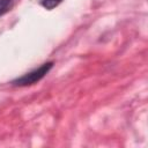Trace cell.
I'll return each instance as SVG.
<instances>
[{"label": "cell", "mask_w": 148, "mask_h": 148, "mask_svg": "<svg viewBox=\"0 0 148 148\" xmlns=\"http://www.w3.org/2000/svg\"><path fill=\"white\" fill-rule=\"evenodd\" d=\"M52 67V62H47V64H44L42 65L39 68L30 72V73H27L24 74L23 76H21L20 79L15 80L14 81V84L16 86H28V84H34L36 82H38L42 77L45 76V74L51 69Z\"/></svg>", "instance_id": "6da1fadb"}, {"label": "cell", "mask_w": 148, "mask_h": 148, "mask_svg": "<svg viewBox=\"0 0 148 148\" xmlns=\"http://www.w3.org/2000/svg\"><path fill=\"white\" fill-rule=\"evenodd\" d=\"M12 6V0H0V16L9 10Z\"/></svg>", "instance_id": "7a4b0ae2"}, {"label": "cell", "mask_w": 148, "mask_h": 148, "mask_svg": "<svg viewBox=\"0 0 148 148\" xmlns=\"http://www.w3.org/2000/svg\"><path fill=\"white\" fill-rule=\"evenodd\" d=\"M61 2V0H42V6L47 8V9H52L54 8L56 6H58L59 3Z\"/></svg>", "instance_id": "3957f363"}]
</instances>
